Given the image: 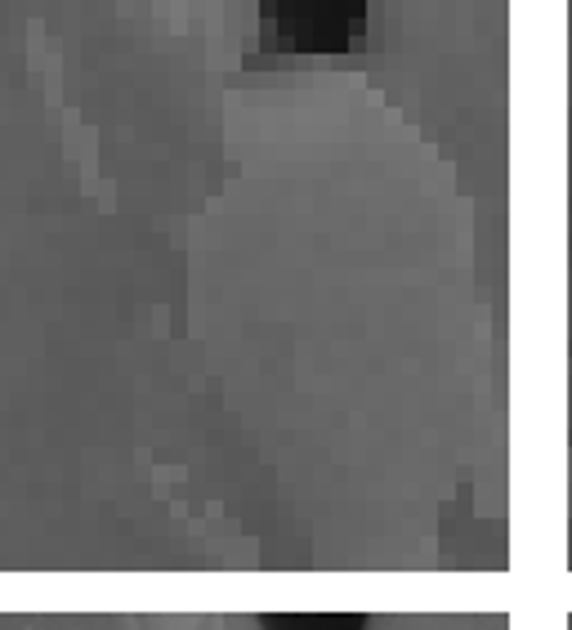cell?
Masks as SVG:
<instances>
[{
    "mask_svg": "<svg viewBox=\"0 0 572 630\" xmlns=\"http://www.w3.org/2000/svg\"><path fill=\"white\" fill-rule=\"evenodd\" d=\"M286 630H354V626H349V622H313V617H309V622H291Z\"/></svg>",
    "mask_w": 572,
    "mask_h": 630,
    "instance_id": "6da1fadb",
    "label": "cell"
}]
</instances>
